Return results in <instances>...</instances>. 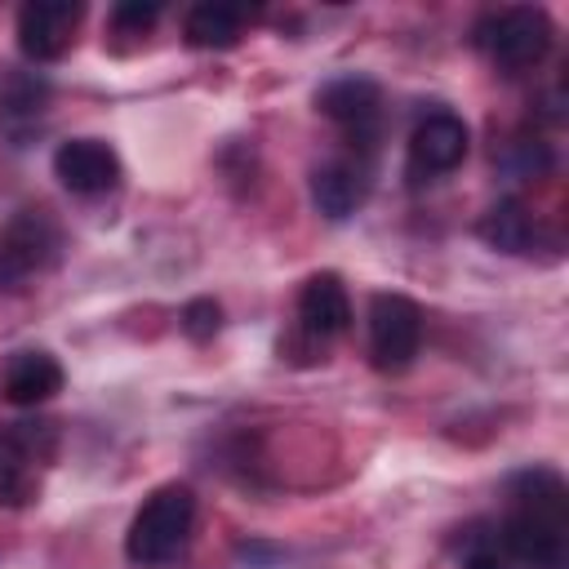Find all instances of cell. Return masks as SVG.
I'll use <instances>...</instances> for the list:
<instances>
[{"label":"cell","instance_id":"cell-1","mask_svg":"<svg viewBox=\"0 0 569 569\" xmlns=\"http://www.w3.org/2000/svg\"><path fill=\"white\" fill-rule=\"evenodd\" d=\"M498 547L520 569H569V489L560 471L525 467L507 480Z\"/></svg>","mask_w":569,"mask_h":569},{"label":"cell","instance_id":"cell-2","mask_svg":"<svg viewBox=\"0 0 569 569\" xmlns=\"http://www.w3.org/2000/svg\"><path fill=\"white\" fill-rule=\"evenodd\" d=\"M191 525H196V493L178 480L160 485L133 511L129 533H124V556L142 569H160V565L182 556V547L191 538Z\"/></svg>","mask_w":569,"mask_h":569},{"label":"cell","instance_id":"cell-3","mask_svg":"<svg viewBox=\"0 0 569 569\" xmlns=\"http://www.w3.org/2000/svg\"><path fill=\"white\" fill-rule=\"evenodd\" d=\"M551 36H556V27H551L547 9H538V4L489 9V13H480V22L471 27L476 49H480L493 67H502V71H525V67L542 62L547 49H551Z\"/></svg>","mask_w":569,"mask_h":569},{"label":"cell","instance_id":"cell-4","mask_svg":"<svg viewBox=\"0 0 569 569\" xmlns=\"http://www.w3.org/2000/svg\"><path fill=\"white\" fill-rule=\"evenodd\" d=\"M62 253V231L44 209H18L0 227V289H22Z\"/></svg>","mask_w":569,"mask_h":569},{"label":"cell","instance_id":"cell-5","mask_svg":"<svg viewBox=\"0 0 569 569\" xmlns=\"http://www.w3.org/2000/svg\"><path fill=\"white\" fill-rule=\"evenodd\" d=\"M58 445L53 422H13L0 431V507H27Z\"/></svg>","mask_w":569,"mask_h":569},{"label":"cell","instance_id":"cell-6","mask_svg":"<svg viewBox=\"0 0 569 569\" xmlns=\"http://www.w3.org/2000/svg\"><path fill=\"white\" fill-rule=\"evenodd\" d=\"M422 347V307L405 293H373L369 302V360L382 373L413 365Z\"/></svg>","mask_w":569,"mask_h":569},{"label":"cell","instance_id":"cell-7","mask_svg":"<svg viewBox=\"0 0 569 569\" xmlns=\"http://www.w3.org/2000/svg\"><path fill=\"white\" fill-rule=\"evenodd\" d=\"M84 22L80 0H31L18 9V49L31 62H58Z\"/></svg>","mask_w":569,"mask_h":569},{"label":"cell","instance_id":"cell-8","mask_svg":"<svg viewBox=\"0 0 569 569\" xmlns=\"http://www.w3.org/2000/svg\"><path fill=\"white\" fill-rule=\"evenodd\" d=\"M467 147H471V133H467L462 116L431 111L409 133V178L413 182H431L440 173H453L467 160Z\"/></svg>","mask_w":569,"mask_h":569},{"label":"cell","instance_id":"cell-9","mask_svg":"<svg viewBox=\"0 0 569 569\" xmlns=\"http://www.w3.org/2000/svg\"><path fill=\"white\" fill-rule=\"evenodd\" d=\"M316 107L347 129V138L356 147H373L378 138V120H382V89L369 76H338L316 93Z\"/></svg>","mask_w":569,"mask_h":569},{"label":"cell","instance_id":"cell-10","mask_svg":"<svg viewBox=\"0 0 569 569\" xmlns=\"http://www.w3.org/2000/svg\"><path fill=\"white\" fill-rule=\"evenodd\" d=\"M53 173L71 196H102L120 182V156L102 138H71L53 151Z\"/></svg>","mask_w":569,"mask_h":569},{"label":"cell","instance_id":"cell-11","mask_svg":"<svg viewBox=\"0 0 569 569\" xmlns=\"http://www.w3.org/2000/svg\"><path fill=\"white\" fill-rule=\"evenodd\" d=\"M298 325L311 342H329L351 325V298H347L342 276L333 271L307 276V284L298 289Z\"/></svg>","mask_w":569,"mask_h":569},{"label":"cell","instance_id":"cell-12","mask_svg":"<svg viewBox=\"0 0 569 569\" xmlns=\"http://www.w3.org/2000/svg\"><path fill=\"white\" fill-rule=\"evenodd\" d=\"M369 196V169L360 160H325L320 169H311V204L342 222L351 218Z\"/></svg>","mask_w":569,"mask_h":569},{"label":"cell","instance_id":"cell-13","mask_svg":"<svg viewBox=\"0 0 569 569\" xmlns=\"http://www.w3.org/2000/svg\"><path fill=\"white\" fill-rule=\"evenodd\" d=\"M0 391H4L9 405L36 409V405H44V400H53V396L62 391V365H58L49 351H18V356L4 365Z\"/></svg>","mask_w":569,"mask_h":569},{"label":"cell","instance_id":"cell-14","mask_svg":"<svg viewBox=\"0 0 569 569\" xmlns=\"http://www.w3.org/2000/svg\"><path fill=\"white\" fill-rule=\"evenodd\" d=\"M249 22V9L244 4H218V0H204V4H191L187 9V22H182V36L191 49H231L240 40Z\"/></svg>","mask_w":569,"mask_h":569},{"label":"cell","instance_id":"cell-15","mask_svg":"<svg viewBox=\"0 0 569 569\" xmlns=\"http://www.w3.org/2000/svg\"><path fill=\"white\" fill-rule=\"evenodd\" d=\"M44 102H49V84L40 76H31V71L9 76L4 89H0V129L9 138H27L40 124Z\"/></svg>","mask_w":569,"mask_h":569},{"label":"cell","instance_id":"cell-16","mask_svg":"<svg viewBox=\"0 0 569 569\" xmlns=\"http://www.w3.org/2000/svg\"><path fill=\"white\" fill-rule=\"evenodd\" d=\"M476 236L489 249H498V253H529V244H533V218H529V209L520 200H498V204H489L480 213Z\"/></svg>","mask_w":569,"mask_h":569},{"label":"cell","instance_id":"cell-17","mask_svg":"<svg viewBox=\"0 0 569 569\" xmlns=\"http://www.w3.org/2000/svg\"><path fill=\"white\" fill-rule=\"evenodd\" d=\"M178 325H182V333H187L191 342H209V338L218 333V325H222V307H218L213 298H191V302L182 307Z\"/></svg>","mask_w":569,"mask_h":569},{"label":"cell","instance_id":"cell-18","mask_svg":"<svg viewBox=\"0 0 569 569\" xmlns=\"http://www.w3.org/2000/svg\"><path fill=\"white\" fill-rule=\"evenodd\" d=\"M462 569H511L502 547H498V533L467 529V538H462Z\"/></svg>","mask_w":569,"mask_h":569},{"label":"cell","instance_id":"cell-19","mask_svg":"<svg viewBox=\"0 0 569 569\" xmlns=\"http://www.w3.org/2000/svg\"><path fill=\"white\" fill-rule=\"evenodd\" d=\"M156 18H160V4L156 0H120L111 9V27L120 36H142V31L156 27Z\"/></svg>","mask_w":569,"mask_h":569}]
</instances>
